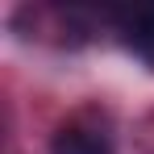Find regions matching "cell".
I'll list each match as a JSON object with an SVG mask.
<instances>
[{"mask_svg": "<svg viewBox=\"0 0 154 154\" xmlns=\"http://www.w3.org/2000/svg\"><path fill=\"white\" fill-rule=\"evenodd\" d=\"M125 46L137 58H146V63H154V4H142V8H133L125 17Z\"/></svg>", "mask_w": 154, "mask_h": 154, "instance_id": "6da1fadb", "label": "cell"}, {"mask_svg": "<svg viewBox=\"0 0 154 154\" xmlns=\"http://www.w3.org/2000/svg\"><path fill=\"white\" fill-rule=\"evenodd\" d=\"M50 154H112V146H108V137H104V133H96V129L67 125V129H58V137H54Z\"/></svg>", "mask_w": 154, "mask_h": 154, "instance_id": "7a4b0ae2", "label": "cell"}]
</instances>
